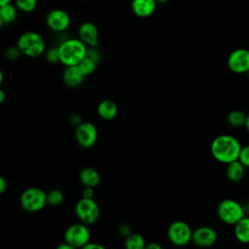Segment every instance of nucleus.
Wrapping results in <instances>:
<instances>
[{
  "label": "nucleus",
  "mask_w": 249,
  "mask_h": 249,
  "mask_svg": "<svg viewBox=\"0 0 249 249\" xmlns=\"http://www.w3.org/2000/svg\"><path fill=\"white\" fill-rule=\"evenodd\" d=\"M7 56H8V58H10V59H17L18 56H19V54L21 53V52L19 51V49H18V46H12V47H10L8 50H7Z\"/></svg>",
  "instance_id": "nucleus-28"
},
{
  "label": "nucleus",
  "mask_w": 249,
  "mask_h": 249,
  "mask_svg": "<svg viewBox=\"0 0 249 249\" xmlns=\"http://www.w3.org/2000/svg\"><path fill=\"white\" fill-rule=\"evenodd\" d=\"M75 137L82 147L90 148L97 140V129L95 125L89 122L80 123L77 125Z\"/></svg>",
  "instance_id": "nucleus-10"
},
{
  "label": "nucleus",
  "mask_w": 249,
  "mask_h": 249,
  "mask_svg": "<svg viewBox=\"0 0 249 249\" xmlns=\"http://www.w3.org/2000/svg\"><path fill=\"white\" fill-rule=\"evenodd\" d=\"M12 0H0V6L1 5H6V4H9L11 3Z\"/></svg>",
  "instance_id": "nucleus-38"
},
{
  "label": "nucleus",
  "mask_w": 249,
  "mask_h": 249,
  "mask_svg": "<svg viewBox=\"0 0 249 249\" xmlns=\"http://www.w3.org/2000/svg\"><path fill=\"white\" fill-rule=\"evenodd\" d=\"M46 58L49 62L51 63H56V62H60L59 59V53H58V47L57 48H50L47 50L46 53Z\"/></svg>",
  "instance_id": "nucleus-26"
},
{
  "label": "nucleus",
  "mask_w": 249,
  "mask_h": 249,
  "mask_svg": "<svg viewBox=\"0 0 249 249\" xmlns=\"http://www.w3.org/2000/svg\"><path fill=\"white\" fill-rule=\"evenodd\" d=\"M241 147L242 145L236 137L230 134H221L213 139L210 151L217 161L228 164L238 160Z\"/></svg>",
  "instance_id": "nucleus-1"
},
{
  "label": "nucleus",
  "mask_w": 249,
  "mask_h": 249,
  "mask_svg": "<svg viewBox=\"0 0 249 249\" xmlns=\"http://www.w3.org/2000/svg\"><path fill=\"white\" fill-rule=\"evenodd\" d=\"M57 249H73V247L69 243L64 241V243H62V244L57 246Z\"/></svg>",
  "instance_id": "nucleus-35"
},
{
  "label": "nucleus",
  "mask_w": 249,
  "mask_h": 249,
  "mask_svg": "<svg viewBox=\"0 0 249 249\" xmlns=\"http://www.w3.org/2000/svg\"><path fill=\"white\" fill-rule=\"evenodd\" d=\"M97 114L103 120H113L118 114V105L111 99H103L97 106Z\"/></svg>",
  "instance_id": "nucleus-18"
},
{
  "label": "nucleus",
  "mask_w": 249,
  "mask_h": 249,
  "mask_svg": "<svg viewBox=\"0 0 249 249\" xmlns=\"http://www.w3.org/2000/svg\"><path fill=\"white\" fill-rule=\"evenodd\" d=\"M96 64L97 62H95L93 59L86 55L83 58V60L78 64V66L81 69V71L85 74V76H89L94 72L96 68Z\"/></svg>",
  "instance_id": "nucleus-23"
},
{
  "label": "nucleus",
  "mask_w": 249,
  "mask_h": 249,
  "mask_svg": "<svg viewBox=\"0 0 249 249\" xmlns=\"http://www.w3.org/2000/svg\"><path fill=\"white\" fill-rule=\"evenodd\" d=\"M4 100H5V92L1 89L0 90V102L2 103V102H4Z\"/></svg>",
  "instance_id": "nucleus-37"
},
{
  "label": "nucleus",
  "mask_w": 249,
  "mask_h": 249,
  "mask_svg": "<svg viewBox=\"0 0 249 249\" xmlns=\"http://www.w3.org/2000/svg\"><path fill=\"white\" fill-rule=\"evenodd\" d=\"M227 64L234 74L249 73V49L238 48L232 51L228 57Z\"/></svg>",
  "instance_id": "nucleus-9"
},
{
  "label": "nucleus",
  "mask_w": 249,
  "mask_h": 249,
  "mask_svg": "<svg viewBox=\"0 0 249 249\" xmlns=\"http://www.w3.org/2000/svg\"><path fill=\"white\" fill-rule=\"evenodd\" d=\"M7 189V182L5 178L0 177V193H4Z\"/></svg>",
  "instance_id": "nucleus-33"
},
{
  "label": "nucleus",
  "mask_w": 249,
  "mask_h": 249,
  "mask_svg": "<svg viewBox=\"0 0 249 249\" xmlns=\"http://www.w3.org/2000/svg\"><path fill=\"white\" fill-rule=\"evenodd\" d=\"M156 0H132V13L138 18H148L154 14L157 9Z\"/></svg>",
  "instance_id": "nucleus-14"
},
{
  "label": "nucleus",
  "mask_w": 249,
  "mask_h": 249,
  "mask_svg": "<svg viewBox=\"0 0 249 249\" xmlns=\"http://www.w3.org/2000/svg\"><path fill=\"white\" fill-rule=\"evenodd\" d=\"M90 233L85 223L73 224L67 228L64 232V241L69 243L73 248L83 247L89 241Z\"/></svg>",
  "instance_id": "nucleus-8"
},
{
  "label": "nucleus",
  "mask_w": 249,
  "mask_h": 249,
  "mask_svg": "<svg viewBox=\"0 0 249 249\" xmlns=\"http://www.w3.org/2000/svg\"><path fill=\"white\" fill-rule=\"evenodd\" d=\"M77 217L86 225L95 223L100 215V210L93 198L82 197L75 206Z\"/></svg>",
  "instance_id": "nucleus-6"
},
{
  "label": "nucleus",
  "mask_w": 249,
  "mask_h": 249,
  "mask_svg": "<svg viewBox=\"0 0 249 249\" xmlns=\"http://www.w3.org/2000/svg\"><path fill=\"white\" fill-rule=\"evenodd\" d=\"M19 202L21 207L27 212H37L45 207L47 194L40 188L31 187L26 189L20 196Z\"/></svg>",
  "instance_id": "nucleus-5"
},
{
  "label": "nucleus",
  "mask_w": 249,
  "mask_h": 249,
  "mask_svg": "<svg viewBox=\"0 0 249 249\" xmlns=\"http://www.w3.org/2000/svg\"><path fill=\"white\" fill-rule=\"evenodd\" d=\"M246 131L249 133V114L246 115V120H245V124H244V126H243Z\"/></svg>",
  "instance_id": "nucleus-36"
},
{
  "label": "nucleus",
  "mask_w": 249,
  "mask_h": 249,
  "mask_svg": "<svg viewBox=\"0 0 249 249\" xmlns=\"http://www.w3.org/2000/svg\"><path fill=\"white\" fill-rule=\"evenodd\" d=\"M15 5L20 12L31 13L37 7V0H15Z\"/></svg>",
  "instance_id": "nucleus-24"
},
{
  "label": "nucleus",
  "mask_w": 249,
  "mask_h": 249,
  "mask_svg": "<svg viewBox=\"0 0 249 249\" xmlns=\"http://www.w3.org/2000/svg\"><path fill=\"white\" fill-rule=\"evenodd\" d=\"M79 178L84 186L95 187L100 182V174L96 169L92 167H86L82 169Z\"/></svg>",
  "instance_id": "nucleus-19"
},
{
  "label": "nucleus",
  "mask_w": 249,
  "mask_h": 249,
  "mask_svg": "<svg viewBox=\"0 0 249 249\" xmlns=\"http://www.w3.org/2000/svg\"><path fill=\"white\" fill-rule=\"evenodd\" d=\"M17 46L22 54L28 57H37L45 53L46 44L43 37L35 31L22 33L17 42Z\"/></svg>",
  "instance_id": "nucleus-3"
},
{
  "label": "nucleus",
  "mask_w": 249,
  "mask_h": 249,
  "mask_svg": "<svg viewBox=\"0 0 249 249\" xmlns=\"http://www.w3.org/2000/svg\"><path fill=\"white\" fill-rule=\"evenodd\" d=\"M84 248L86 249H88V248H96V249H103L104 247L101 245V244H98V243H95V242H90V241H89L85 246H84Z\"/></svg>",
  "instance_id": "nucleus-32"
},
{
  "label": "nucleus",
  "mask_w": 249,
  "mask_h": 249,
  "mask_svg": "<svg viewBox=\"0 0 249 249\" xmlns=\"http://www.w3.org/2000/svg\"><path fill=\"white\" fill-rule=\"evenodd\" d=\"M85 74L81 71L78 65L66 66L62 75L64 83L70 88H76L80 86L85 80Z\"/></svg>",
  "instance_id": "nucleus-15"
},
{
  "label": "nucleus",
  "mask_w": 249,
  "mask_h": 249,
  "mask_svg": "<svg viewBox=\"0 0 249 249\" xmlns=\"http://www.w3.org/2000/svg\"><path fill=\"white\" fill-rule=\"evenodd\" d=\"M124 246L127 249H144L146 248L144 238L141 234L136 232H130L126 235Z\"/></svg>",
  "instance_id": "nucleus-21"
},
{
  "label": "nucleus",
  "mask_w": 249,
  "mask_h": 249,
  "mask_svg": "<svg viewBox=\"0 0 249 249\" xmlns=\"http://www.w3.org/2000/svg\"><path fill=\"white\" fill-rule=\"evenodd\" d=\"M79 39H81L89 47H96L98 45V29L91 21L83 22L78 29Z\"/></svg>",
  "instance_id": "nucleus-13"
},
{
  "label": "nucleus",
  "mask_w": 249,
  "mask_h": 249,
  "mask_svg": "<svg viewBox=\"0 0 249 249\" xmlns=\"http://www.w3.org/2000/svg\"><path fill=\"white\" fill-rule=\"evenodd\" d=\"M87 51L88 47L81 39H66L58 46L60 62L65 66L78 65L87 55Z\"/></svg>",
  "instance_id": "nucleus-2"
},
{
  "label": "nucleus",
  "mask_w": 249,
  "mask_h": 249,
  "mask_svg": "<svg viewBox=\"0 0 249 249\" xmlns=\"http://www.w3.org/2000/svg\"><path fill=\"white\" fill-rule=\"evenodd\" d=\"M193 231L184 221H175L167 229V237L176 246H185L192 241Z\"/></svg>",
  "instance_id": "nucleus-7"
},
{
  "label": "nucleus",
  "mask_w": 249,
  "mask_h": 249,
  "mask_svg": "<svg viewBox=\"0 0 249 249\" xmlns=\"http://www.w3.org/2000/svg\"><path fill=\"white\" fill-rule=\"evenodd\" d=\"M217 215L223 223L233 226L240 219H242L246 213L244 205H242L240 202L231 198H226L219 202L217 207Z\"/></svg>",
  "instance_id": "nucleus-4"
},
{
  "label": "nucleus",
  "mask_w": 249,
  "mask_h": 249,
  "mask_svg": "<svg viewBox=\"0 0 249 249\" xmlns=\"http://www.w3.org/2000/svg\"><path fill=\"white\" fill-rule=\"evenodd\" d=\"M63 199H64L63 193L59 190L54 189V190L50 191L47 194V202L50 205H53V206L59 205L63 202Z\"/></svg>",
  "instance_id": "nucleus-25"
},
{
  "label": "nucleus",
  "mask_w": 249,
  "mask_h": 249,
  "mask_svg": "<svg viewBox=\"0 0 249 249\" xmlns=\"http://www.w3.org/2000/svg\"><path fill=\"white\" fill-rule=\"evenodd\" d=\"M87 56L90 57L91 59H93L95 62L98 63L99 59H100V53L99 52L95 49V47H89L88 48V51H87Z\"/></svg>",
  "instance_id": "nucleus-29"
},
{
  "label": "nucleus",
  "mask_w": 249,
  "mask_h": 249,
  "mask_svg": "<svg viewBox=\"0 0 249 249\" xmlns=\"http://www.w3.org/2000/svg\"><path fill=\"white\" fill-rule=\"evenodd\" d=\"M217 232L214 229L207 226H202L193 231L192 241L199 247H210L217 241Z\"/></svg>",
  "instance_id": "nucleus-12"
},
{
  "label": "nucleus",
  "mask_w": 249,
  "mask_h": 249,
  "mask_svg": "<svg viewBox=\"0 0 249 249\" xmlns=\"http://www.w3.org/2000/svg\"><path fill=\"white\" fill-rule=\"evenodd\" d=\"M46 23L51 30L54 32H63L69 27L71 18L66 11L53 9L48 13L46 17Z\"/></svg>",
  "instance_id": "nucleus-11"
},
{
  "label": "nucleus",
  "mask_w": 249,
  "mask_h": 249,
  "mask_svg": "<svg viewBox=\"0 0 249 249\" xmlns=\"http://www.w3.org/2000/svg\"><path fill=\"white\" fill-rule=\"evenodd\" d=\"M238 160L246 168H249V144L241 147L240 154H239V157H238Z\"/></svg>",
  "instance_id": "nucleus-27"
},
{
  "label": "nucleus",
  "mask_w": 249,
  "mask_h": 249,
  "mask_svg": "<svg viewBox=\"0 0 249 249\" xmlns=\"http://www.w3.org/2000/svg\"><path fill=\"white\" fill-rule=\"evenodd\" d=\"M18 17V8L15 4L9 3L6 5L0 6V23L1 25L4 24H11L13 23Z\"/></svg>",
  "instance_id": "nucleus-20"
},
{
  "label": "nucleus",
  "mask_w": 249,
  "mask_h": 249,
  "mask_svg": "<svg viewBox=\"0 0 249 249\" xmlns=\"http://www.w3.org/2000/svg\"><path fill=\"white\" fill-rule=\"evenodd\" d=\"M233 234L239 243H249V216L245 215L235 225H233Z\"/></svg>",
  "instance_id": "nucleus-17"
},
{
  "label": "nucleus",
  "mask_w": 249,
  "mask_h": 249,
  "mask_svg": "<svg viewBox=\"0 0 249 249\" xmlns=\"http://www.w3.org/2000/svg\"><path fill=\"white\" fill-rule=\"evenodd\" d=\"M246 174V167L238 160L231 161L227 164L226 176L231 182H240Z\"/></svg>",
  "instance_id": "nucleus-16"
},
{
  "label": "nucleus",
  "mask_w": 249,
  "mask_h": 249,
  "mask_svg": "<svg viewBox=\"0 0 249 249\" xmlns=\"http://www.w3.org/2000/svg\"><path fill=\"white\" fill-rule=\"evenodd\" d=\"M146 248H147V249H160L161 246H160V244H158V243L151 242V243H149V244L146 245Z\"/></svg>",
  "instance_id": "nucleus-34"
},
{
  "label": "nucleus",
  "mask_w": 249,
  "mask_h": 249,
  "mask_svg": "<svg viewBox=\"0 0 249 249\" xmlns=\"http://www.w3.org/2000/svg\"><path fill=\"white\" fill-rule=\"evenodd\" d=\"M158 3H166L167 1H169V0H156Z\"/></svg>",
  "instance_id": "nucleus-39"
},
{
  "label": "nucleus",
  "mask_w": 249,
  "mask_h": 249,
  "mask_svg": "<svg viewBox=\"0 0 249 249\" xmlns=\"http://www.w3.org/2000/svg\"><path fill=\"white\" fill-rule=\"evenodd\" d=\"M93 187H89V186H85L84 190H83V196L84 197H89V198H92L93 196Z\"/></svg>",
  "instance_id": "nucleus-30"
},
{
  "label": "nucleus",
  "mask_w": 249,
  "mask_h": 249,
  "mask_svg": "<svg viewBox=\"0 0 249 249\" xmlns=\"http://www.w3.org/2000/svg\"><path fill=\"white\" fill-rule=\"evenodd\" d=\"M119 231L123 235H125V236L130 233V228L127 225H121L119 228Z\"/></svg>",
  "instance_id": "nucleus-31"
},
{
  "label": "nucleus",
  "mask_w": 249,
  "mask_h": 249,
  "mask_svg": "<svg viewBox=\"0 0 249 249\" xmlns=\"http://www.w3.org/2000/svg\"><path fill=\"white\" fill-rule=\"evenodd\" d=\"M245 120H246V114L240 110H232L227 116V122L232 127L244 126Z\"/></svg>",
  "instance_id": "nucleus-22"
}]
</instances>
